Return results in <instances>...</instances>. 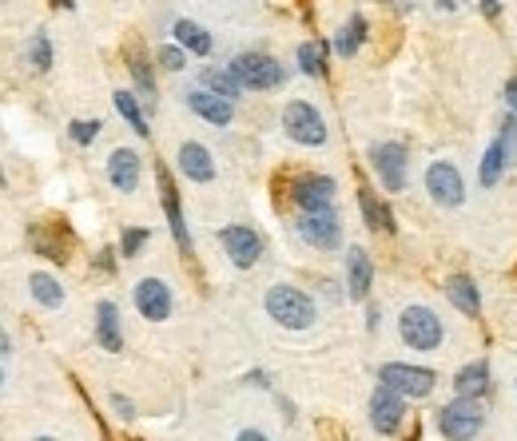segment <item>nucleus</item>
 Listing matches in <instances>:
<instances>
[{"label":"nucleus","mask_w":517,"mask_h":441,"mask_svg":"<svg viewBox=\"0 0 517 441\" xmlns=\"http://www.w3.org/2000/svg\"><path fill=\"white\" fill-rule=\"evenodd\" d=\"M263 307H267V315L283 330H307V326H315V318H319L311 294H303L299 286H271Z\"/></svg>","instance_id":"nucleus-1"},{"label":"nucleus","mask_w":517,"mask_h":441,"mask_svg":"<svg viewBox=\"0 0 517 441\" xmlns=\"http://www.w3.org/2000/svg\"><path fill=\"white\" fill-rule=\"evenodd\" d=\"M398 334H402V342L410 346V350L430 354L442 346L446 330H442V318L430 307H406L402 315H398Z\"/></svg>","instance_id":"nucleus-2"},{"label":"nucleus","mask_w":517,"mask_h":441,"mask_svg":"<svg viewBox=\"0 0 517 441\" xmlns=\"http://www.w3.org/2000/svg\"><path fill=\"white\" fill-rule=\"evenodd\" d=\"M481 426H486V410L478 397H454L450 405L438 410V429L446 441H473Z\"/></svg>","instance_id":"nucleus-3"},{"label":"nucleus","mask_w":517,"mask_h":441,"mask_svg":"<svg viewBox=\"0 0 517 441\" xmlns=\"http://www.w3.org/2000/svg\"><path fill=\"white\" fill-rule=\"evenodd\" d=\"M231 76L239 80V88L251 92H271L283 84V64L267 52H239L231 60Z\"/></svg>","instance_id":"nucleus-4"},{"label":"nucleus","mask_w":517,"mask_h":441,"mask_svg":"<svg viewBox=\"0 0 517 441\" xmlns=\"http://www.w3.org/2000/svg\"><path fill=\"white\" fill-rule=\"evenodd\" d=\"M283 127L295 143H303V148H323L327 143L323 116H319L315 104H307V100H291V104L283 108Z\"/></svg>","instance_id":"nucleus-5"},{"label":"nucleus","mask_w":517,"mask_h":441,"mask_svg":"<svg viewBox=\"0 0 517 441\" xmlns=\"http://www.w3.org/2000/svg\"><path fill=\"white\" fill-rule=\"evenodd\" d=\"M378 381L390 389H398L402 397H430L438 386V374L426 366H406V362H386L378 370Z\"/></svg>","instance_id":"nucleus-6"},{"label":"nucleus","mask_w":517,"mask_h":441,"mask_svg":"<svg viewBox=\"0 0 517 441\" xmlns=\"http://www.w3.org/2000/svg\"><path fill=\"white\" fill-rule=\"evenodd\" d=\"M426 191H430V199L442 203V207H462L465 203L462 172H457L454 164H446V159H438V164L426 167Z\"/></svg>","instance_id":"nucleus-7"},{"label":"nucleus","mask_w":517,"mask_h":441,"mask_svg":"<svg viewBox=\"0 0 517 441\" xmlns=\"http://www.w3.org/2000/svg\"><path fill=\"white\" fill-rule=\"evenodd\" d=\"M299 235L311 243L315 251H335L343 243V227H338L335 211H303L299 219Z\"/></svg>","instance_id":"nucleus-8"},{"label":"nucleus","mask_w":517,"mask_h":441,"mask_svg":"<svg viewBox=\"0 0 517 441\" xmlns=\"http://www.w3.org/2000/svg\"><path fill=\"white\" fill-rule=\"evenodd\" d=\"M219 243H223L227 259H231L239 270H251L259 262V254H263V239L251 231V227H243V223L223 227V231H219Z\"/></svg>","instance_id":"nucleus-9"},{"label":"nucleus","mask_w":517,"mask_h":441,"mask_svg":"<svg viewBox=\"0 0 517 441\" xmlns=\"http://www.w3.org/2000/svg\"><path fill=\"white\" fill-rule=\"evenodd\" d=\"M135 299V310H140L148 322H164L172 318V286L164 283V278H140L132 291Z\"/></svg>","instance_id":"nucleus-10"},{"label":"nucleus","mask_w":517,"mask_h":441,"mask_svg":"<svg viewBox=\"0 0 517 441\" xmlns=\"http://www.w3.org/2000/svg\"><path fill=\"white\" fill-rule=\"evenodd\" d=\"M370 164H375L378 180H383L386 191H402L406 188V148L402 143H378V148H370Z\"/></svg>","instance_id":"nucleus-11"},{"label":"nucleus","mask_w":517,"mask_h":441,"mask_svg":"<svg viewBox=\"0 0 517 441\" xmlns=\"http://www.w3.org/2000/svg\"><path fill=\"white\" fill-rule=\"evenodd\" d=\"M402 418H406L402 394L390 386H378L375 394H370V426H375L378 434H394V429L402 426Z\"/></svg>","instance_id":"nucleus-12"},{"label":"nucleus","mask_w":517,"mask_h":441,"mask_svg":"<svg viewBox=\"0 0 517 441\" xmlns=\"http://www.w3.org/2000/svg\"><path fill=\"white\" fill-rule=\"evenodd\" d=\"M156 180H159V199H164V211H167V227H172L175 243L183 251H191V235H188V223H183V211H180V195H175L172 175H167L164 164H156Z\"/></svg>","instance_id":"nucleus-13"},{"label":"nucleus","mask_w":517,"mask_h":441,"mask_svg":"<svg viewBox=\"0 0 517 441\" xmlns=\"http://www.w3.org/2000/svg\"><path fill=\"white\" fill-rule=\"evenodd\" d=\"M295 203L303 211H330V203H335V180L330 175H303L295 183Z\"/></svg>","instance_id":"nucleus-14"},{"label":"nucleus","mask_w":517,"mask_h":441,"mask_svg":"<svg viewBox=\"0 0 517 441\" xmlns=\"http://www.w3.org/2000/svg\"><path fill=\"white\" fill-rule=\"evenodd\" d=\"M370 283H375V262L362 247H351L346 251V294L362 302L370 294Z\"/></svg>","instance_id":"nucleus-15"},{"label":"nucleus","mask_w":517,"mask_h":441,"mask_svg":"<svg viewBox=\"0 0 517 441\" xmlns=\"http://www.w3.org/2000/svg\"><path fill=\"white\" fill-rule=\"evenodd\" d=\"M188 108L199 120H207V124H215V127H227L235 120V108H231V100H223V96H211V92H203V88H195L188 92Z\"/></svg>","instance_id":"nucleus-16"},{"label":"nucleus","mask_w":517,"mask_h":441,"mask_svg":"<svg viewBox=\"0 0 517 441\" xmlns=\"http://www.w3.org/2000/svg\"><path fill=\"white\" fill-rule=\"evenodd\" d=\"M108 180H112L116 191H135V183H140V156H135L132 148H116L112 156H108Z\"/></svg>","instance_id":"nucleus-17"},{"label":"nucleus","mask_w":517,"mask_h":441,"mask_svg":"<svg viewBox=\"0 0 517 441\" xmlns=\"http://www.w3.org/2000/svg\"><path fill=\"white\" fill-rule=\"evenodd\" d=\"M180 172L188 175L191 183H211L215 180V159L203 143H183L180 148Z\"/></svg>","instance_id":"nucleus-18"},{"label":"nucleus","mask_w":517,"mask_h":441,"mask_svg":"<svg viewBox=\"0 0 517 441\" xmlns=\"http://www.w3.org/2000/svg\"><path fill=\"white\" fill-rule=\"evenodd\" d=\"M446 299H450L462 315H470V318L481 315V294H478V283H473L470 275H450V278H446Z\"/></svg>","instance_id":"nucleus-19"},{"label":"nucleus","mask_w":517,"mask_h":441,"mask_svg":"<svg viewBox=\"0 0 517 441\" xmlns=\"http://www.w3.org/2000/svg\"><path fill=\"white\" fill-rule=\"evenodd\" d=\"M96 342L112 354L124 350V330H120V310H116V302H100L96 307Z\"/></svg>","instance_id":"nucleus-20"},{"label":"nucleus","mask_w":517,"mask_h":441,"mask_svg":"<svg viewBox=\"0 0 517 441\" xmlns=\"http://www.w3.org/2000/svg\"><path fill=\"white\" fill-rule=\"evenodd\" d=\"M457 397H486L489 394V366L486 362H470V366L457 370L454 378Z\"/></svg>","instance_id":"nucleus-21"},{"label":"nucleus","mask_w":517,"mask_h":441,"mask_svg":"<svg viewBox=\"0 0 517 441\" xmlns=\"http://www.w3.org/2000/svg\"><path fill=\"white\" fill-rule=\"evenodd\" d=\"M64 227H61V219H53V223H36L32 227V243H36L40 251H48L53 254V262H68V235L64 239H56Z\"/></svg>","instance_id":"nucleus-22"},{"label":"nucleus","mask_w":517,"mask_h":441,"mask_svg":"<svg viewBox=\"0 0 517 441\" xmlns=\"http://www.w3.org/2000/svg\"><path fill=\"white\" fill-rule=\"evenodd\" d=\"M199 84H203V92H211V96H223V100H235L243 92L239 80L231 76V68H203Z\"/></svg>","instance_id":"nucleus-23"},{"label":"nucleus","mask_w":517,"mask_h":441,"mask_svg":"<svg viewBox=\"0 0 517 441\" xmlns=\"http://www.w3.org/2000/svg\"><path fill=\"white\" fill-rule=\"evenodd\" d=\"M359 207H362V219H367L370 231H394V215H390L386 203L375 199V191H370V188L359 191Z\"/></svg>","instance_id":"nucleus-24"},{"label":"nucleus","mask_w":517,"mask_h":441,"mask_svg":"<svg viewBox=\"0 0 517 441\" xmlns=\"http://www.w3.org/2000/svg\"><path fill=\"white\" fill-rule=\"evenodd\" d=\"M175 40H180V48H188V52L195 56H207L211 52V36H207V28L203 24H195V20H175Z\"/></svg>","instance_id":"nucleus-25"},{"label":"nucleus","mask_w":517,"mask_h":441,"mask_svg":"<svg viewBox=\"0 0 517 441\" xmlns=\"http://www.w3.org/2000/svg\"><path fill=\"white\" fill-rule=\"evenodd\" d=\"M28 286H32V299L40 302V307H48V310H56L64 302V286L56 283L53 275H44V270H36V275L28 278Z\"/></svg>","instance_id":"nucleus-26"},{"label":"nucleus","mask_w":517,"mask_h":441,"mask_svg":"<svg viewBox=\"0 0 517 441\" xmlns=\"http://www.w3.org/2000/svg\"><path fill=\"white\" fill-rule=\"evenodd\" d=\"M362 40H367V20H362V16H351V20L343 24V32L335 36V52L338 56H354Z\"/></svg>","instance_id":"nucleus-27"},{"label":"nucleus","mask_w":517,"mask_h":441,"mask_svg":"<svg viewBox=\"0 0 517 441\" xmlns=\"http://www.w3.org/2000/svg\"><path fill=\"white\" fill-rule=\"evenodd\" d=\"M116 112H120L124 120L132 124L135 135H148V120H143V112H140V100H135V92H116Z\"/></svg>","instance_id":"nucleus-28"},{"label":"nucleus","mask_w":517,"mask_h":441,"mask_svg":"<svg viewBox=\"0 0 517 441\" xmlns=\"http://www.w3.org/2000/svg\"><path fill=\"white\" fill-rule=\"evenodd\" d=\"M502 172H505V156H502V148H497V143H489L486 156H481V172H478L481 188H494V183L502 180Z\"/></svg>","instance_id":"nucleus-29"},{"label":"nucleus","mask_w":517,"mask_h":441,"mask_svg":"<svg viewBox=\"0 0 517 441\" xmlns=\"http://www.w3.org/2000/svg\"><path fill=\"white\" fill-rule=\"evenodd\" d=\"M299 68L307 76H323L327 72V44H319V40L299 44Z\"/></svg>","instance_id":"nucleus-30"},{"label":"nucleus","mask_w":517,"mask_h":441,"mask_svg":"<svg viewBox=\"0 0 517 441\" xmlns=\"http://www.w3.org/2000/svg\"><path fill=\"white\" fill-rule=\"evenodd\" d=\"M28 56H32V68H36V72H48V68H53V44H48V32H36V36H32Z\"/></svg>","instance_id":"nucleus-31"},{"label":"nucleus","mask_w":517,"mask_h":441,"mask_svg":"<svg viewBox=\"0 0 517 441\" xmlns=\"http://www.w3.org/2000/svg\"><path fill=\"white\" fill-rule=\"evenodd\" d=\"M132 76H135V88L143 92V100H156V80H151V68H148V60L132 56Z\"/></svg>","instance_id":"nucleus-32"},{"label":"nucleus","mask_w":517,"mask_h":441,"mask_svg":"<svg viewBox=\"0 0 517 441\" xmlns=\"http://www.w3.org/2000/svg\"><path fill=\"white\" fill-rule=\"evenodd\" d=\"M100 127H104L100 120H72V124H68V135H72L80 148H88V143L100 135Z\"/></svg>","instance_id":"nucleus-33"},{"label":"nucleus","mask_w":517,"mask_h":441,"mask_svg":"<svg viewBox=\"0 0 517 441\" xmlns=\"http://www.w3.org/2000/svg\"><path fill=\"white\" fill-rule=\"evenodd\" d=\"M148 239H151L148 227H132V231H124V239H120V254H124V259H132V254L140 251Z\"/></svg>","instance_id":"nucleus-34"},{"label":"nucleus","mask_w":517,"mask_h":441,"mask_svg":"<svg viewBox=\"0 0 517 441\" xmlns=\"http://www.w3.org/2000/svg\"><path fill=\"white\" fill-rule=\"evenodd\" d=\"M497 148H502V156H505V164H513L517 159V120L510 116L502 127V140H497Z\"/></svg>","instance_id":"nucleus-35"},{"label":"nucleus","mask_w":517,"mask_h":441,"mask_svg":"<svg viewBox=\"0 0 517 441\" xmlns=\"http://www.w3.org/2000/svg\"><path fill=\"white\" fill-rule=\"evenodd\" d=\"M159 64H164L167 72H180V68L188 64V52H183V48H175V44H167V48H159Z\"/></svg>","instance_id":"nucleus-36"},{"label":"nucleus","mask_w":517,"mask_h":441,"mask_svg":"<svg viewBox=\"0 0 517 441\" xmlns=\"http://www.w3.org/2000/svg\"><path fill=\"white\" fill-rule=\"evenodd\" d=\"M112 410L120 413V418H135V405H132L124 394H112Z\"/></svg>","instance_id":"nucleus-37"},{"label":"nucleus","mask_w":517,"mask_h":441,"mask_svg":"<svg viewBox=\"0 0 517 441\" xmlns=\"http://www.w3.org/2000/svg\"><path fill=\"white\" fill-rule=\"evenodd\" d=\"M505 104H510V112H513V120H517V76L505 84Z\"/></svg>","instance_id":"nucleus-38"},{"label":"nucleus","mask_w":517,"mask_h":441,"mask_svg":"<svg viewBox=\"0 0 517 441\" xmlns=\"http://www.w3.org/2000/svg\"><path fill=\"white\" fill-rule=\"evenodd\" d=\"M235 441H271V437H267V434H259V429H243V434L235 437Z\"/></svg>","instance_id":"nucleus-39"},{"label":"nucleus","mask_w":517,"mask_h":441,"mask_svg":"<svg viewBox=\"0 0 517 441\" xmlns=\"http://www.w3.org/2000/svg\"><path fill=\"white\" fill-rule=\"evenodd\" d=\"M4 354H12V342H8V334L0 330V358H4Z\"/></svg>","instance_id":"nucleus-40"},{"label":"nucleus","mask_w":517,"mask_h":441,"mask_svg":"<svg viewBox=\"0 0 517 441\" xmlns=\"http://www.w3.org/2000/svg\"><path fill=\"white\" fill-rule=\"evenodd\" d=\"M481 12H486V16H497L502 8H497V0H486V4H481Z\"/></svg>","instance_id":"nucleus-41"},{"label":"nucleus","mask_w":517,"mask_h":441,"mask_svg":"<svg viewBox=\"0 0 517 441\" xmlns=\"http://www.w3.org/2000/svg\"><path fill=\"white\" fill-rule=\"evenodd\" d=\"M394 8H402V12H406V8H414V0H394Z\"/></svg>","instance_id":"nucleus-42"},{"label":"nucleus","mask_w":517,"mask_h":441,"mask_svg":"<svg viewBox=\"0 0 517 441\" xmlns=\"http://www.w3.org/2000/svg\"><path fill=\"white\" fill-rule=\"evenodd\" d=\"M36 441H56V437H36Z\"/></svg>","instance_id":"nucleus-43"}]
</instances>
